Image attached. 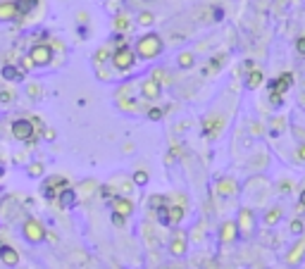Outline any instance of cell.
Instances as JSON below:
<instances>
[{"instance_id": "10", "label": "cell", "mask_w": 305, "mask_h": 269, "mask_svg": "<svg viewBox=\"0 0 305 269\" xmlns=\"http://www.w3.org/2000/svg\"><path fill=\"white\" fill-rule=\"evenodd\" d=\"M57 203L62 210H74L76 203H79V195H76L74 188H62L60 193H57Z\"/></svg>"}, {"instance_id": "12", "label": "cell", "mask_w": 305, "mask_h": 269, "mask_svg": "<svg viewBox=\"0 0 305 269\" xmlns=\"http://www.w3.org/2000/svg\"><path fill=\"white\" fill-rule=\"evenodd\" d=\"M0 260H2L7 267H14V265H19V253L10 246H0Z\"/></svg>"}, {"instance_id": "15", "label": "cell", "mask_w": 305, "mask_h": 269, "mask_svg": "<svg viewBox=\"0 0 305 269\" xmlns=\"http://www.w3.org/2000/svg\"><path fill=\"white\" fill-rule=\"evenodd\" d=\"M143 96L148 98V100H155V98L160 96V84H157L155 79H148V81L143 84Z\"/></svg>"}, {"instance_id": "25", "label": "cell", "mask_w": 305, "mask_h": 269, "mask_svg": "<svg viewBox=\"0 0 305 269\" xmlns=\"http://www.w3.org/2000/svg\"><path fill=\"white\" fill-rule=\"evenodd\" d=\"M291 231H294V234H303V222H301V219H294V222H291Z\"/></svg>"}, {"instance_id": "27", "label": "cell", "mask_w": 305, "mask_h": 269, "mask_svg": "<svg viewBox=\"0 0 305 269\" xmlns=\"http://www.w3.org/2000/svg\"><path fill=\"white\" fill-rule=\"evenodd\" d=\"M148 117H151V119H160V117H162V110H157V108L148 110Z\"/></svg>"}, {"instance_id": "17", "label": "cell", "mask_w": 305, "mask_h": 269, "mask_svg": "<svg viewBox=\"0 0 305 269\" xmlns=\"http://www.w3.org/2000/svg\"><path fill=\"white\" fill-rule=\"evenodd\" d=\"M217 191H219V195H234L236 193V183L231 181V179H222L217 183Z\"/></svg>"}, {"instance_id": "13", "label": "cell", "mask_w": 305, "mask_h": 269, "mask_svg": "<svg viewBox=\"0 0 305 269\" xmlns=\"http://www.w3.org/2000/svg\"><path fill=\"white\" fill-rule=\"evenodd\" d=\"M239 234H243V236H248L253 231V212L251 210H241V217H239Z\"/></svg>"}, {"instance_id": "1", "label": "cell", "mask_w": 305, "mask_h": 269, "mask_svg": "<svg viewBox=\"0 0 305 269\" xmlns=\"http://www.w3.org/2000/svg\"><path fill=\"white\" fill-rule=\"evenodd\" d=\"M136 53L141 55V57H155V55L162 53V41H160V36H155V33H146L139 45H136Z\"/></svg>"}, {"instance_id": "21", "label": "cell", "mask_w": 305, "mask_h": 269, "mask_svg": "<svg viewBox=\"0 0 305 269\" xmlns=\"http://www.w3.org/2000/svg\"><path fill=\"white\" fill-rule=\"evenodd\" d=\"M262 84V72L260 69H253L251 76H248V88H258Z\"/></svg>"}, {"instance_id": "8", "label": "cell", "mask_w": 305, "mask_h": 269, "mask_svg": "<svg viewBox=\"0 0 305 269\" xmlns=\"http://www.w3.org/2000/svg\"><path fill=\"white\" fill-rule=\"evenodd\" d=\"M134 212V203H131L129 198H120V195H115L112 198V215H117V217H127Z\"/></svg>"}, {"instance_id": "20", "label": "cell", "mask_w": 305, "mask_h": 269, "mask_svg": "<svg viewBox=\"0 0 305 269\" xmlns=\"http://www.w3.org/2000/svg\"><path fill=\"white\" fill-rule=\"evenodd\" d=\"M2 76H5L7 81H17V79H22V72H19L17 67L7 65V67H5V69H2Z\"/></svg>"}, {"instance_id": "11", "label": "cell", "mask_w": 305, "mask_h": 269, "mask_svg": "<svg viewBox=\"0 0 305 269\" xmlns=\"http://www.w3.org/2000/svg\"><path fill=\"white\" fill-rule=\"evenodd\" d=\"M236 236H239V226H236V222H224L222 229H219V241H222V243H231Z\"/></svg>"}, {"instance_id": "6", "label": "cell", "mask_w": 305, "mask_h": 269, "mask_svg": "<svg viewBox=\"0 0 305 269\" xmlns=\"http://www.w3.org/2000/svg\"><path fill=\"white\" fill-rule=\"evenodd\" d=\"M55 188H67L65 176H50V179H45V183H43V198L45 200H55V198H57V191H55Z\"/></svg>"}, {"instance_id": "24", "label": "cell", "mask_w": 305, "mask_h": 269, "mask_svg": "<svg viewBox=\"0 0 305 269\" xmlns=\"http://www.w3.org/2000/svg\"><path fill=\"white\" fill-rule=\"evenodd\" d=\"M134 183H136V186H146V183H148V174H146V172H136V174H134Z\"/></svg>"}, {"instance_id": "5", "label": "cell", "mask_w": 305, "mask_h": 269, "mask_svg": "<svg viewBox=\"0 0 305 269\" xmlns=\"http://www.w3.org/2000/svg\"><path fill=\"white\" fill-rule=\"evenodd\" d=\"M12 136L17 140H31L33 138V124L29 119H17L12 124Z\"/></svg>"}, {"instance_id": "22", "label": "cell", "mask_w": 305, "mask_h": 269, "mask_svg": "<svg viewBox=\"0 0 305 269\" xmlns=\"http://www.w3.org/2000/svg\"><path fill=\"white\" fill-rule=\"evenodd\" d=\"M279 219H282V210H279V207H277V210H270V212L265 215V222H267V224H277Z\"/></svg>"}, {"instance_id": "4", "label": "cell", "mask_w": 305, "mask_h": 269, "mask_svg": "<svg viewBox=\"0 0 305 269\" xmlns=\"http://www.w3.org/2000/svg\"><path fill=\"white\" fill-rule=\"evenodd\" d=\"M22 234H24V238L29 241V243H41L45 238V229L36 219H26L24 222V229H22Z\"/></svg>"}, {"instance_id": "29", "label": "cell", "mask_w": 305, "mask_h": 269, "mask_svg": "<svg viewBox=\"0 0 305 269\" xmlns=\"http://www.w3.org/2000/svg\"><path fill=\"white\" fill-rule=\"evenodd\" d=\"M296 45H298V53L305 55V36H303V38H298V43H296Z\"/></svg>"}, {"instance_id": "23", "label": "cell", "mask_w": 305, "mask_h": 269, "mask_svg": "<svg viewBox=\"0 0 305 269\" xmlns=\"http://www.w3.org/2000/svg\"><path fill=\"white\" fill-rule=\"evenodd\" d=\"M41 174H43V164H41V162H33V164H29V176H33V179H36V176H41Z\"/></svg>"}, {"instance_id": "32", "label": "cell", "mask_w": 305, "mask_h": 269, "mask_svg": "<svg viewBox=\"0 0 305 269\" xmlns=\"http://www.w3.org/2000/svg\"><path fill=\"white\" fill-rule=\"evenodd\" d=\"M301 205H303V207H305V191H303V193H301Z\"/></svg>"}, {"instance_id": "19", "label": "cell", "mask_w": 305, "mask_h": 269, "mask_svg": "<svg viewBox=\"0 0 305 269\" xmlns=\"http://www.w3.org/2000/svg\"><path fill=\"white\" fill-rule=\"evenodd\" d=\"M14 5H17V12L24 14V12H31L33 7H38V0H17Z\"/></svg>"}, {"instance_id": "3", "label": "cell", "mask_w": 305, "mask_h": 269, "mask_svg": "<svg viewBox=\"0 0 305 269\" xmlns=\"http://www.w3.org/2000/svg\"><path fill=\"white\" fill-rule=\"evenodd\" d=\"M291 81H294V74H291V72H286V74H282L279 79H274L272 84H270V88H272V103H274V105H282V93L291 86Z\"/></svg>"}, {"instance_id": "31", "label": "cell", "mask_w": 305, "mask_h": 269, "mask_svg": "<svg viewBox=\"0 0 305 269\" xmlns=\"http://www.w3.org/2000/svg\"><path fill=\"white\" fill-rule=\"evenodd\" d=\"M298 160H305V145H301V148H298Z\"/></svg>"}, {"instance_id": "26", "label": "cell", "mask_w": 305, "mask_h": 269, "mask_svg": "<svg viewBox=\"0 0 305 269\" xmlns=\"http://www.w3.org/2000/svg\"><path fill=\"white\" fill-rule=\"evenodd\" d=\"M179 62H181V67H191V62H193V55L184 53L181 57H179Z\"/></svg>"}, {"instance_id": "7", "label": "cell", "mask_w": 305, "mask_h": 269, "mask_svg": "<svg viewBox=\"0 0 305 269\" xmlns=\"http://www.w3.org/2000/svg\"><path fill=\"white\" fill-rule=\"evenodd\" d=\"M50 57H53V50L48 48V45H36L31 50V55H29V62L31 65H38V67H43L50 62Z\"/></svg>"}, {"instance_id": "18", "label": "cell", "mask_w": 305, "mask_h": 269, "mask_svg": "<svg viewBox=\"0 0 305 269\" xmlns=\"http://www.w3.org/2000/svg\"><path fill=\"white\" fill-rule=\"evenodd\" d=\"M303 253H305V241H301L298 246L289 253V258H286V262L289 265H296V262H301V258H303Z\"/></svg>"}, {"instance_id": "2", "label": "cell", "mask_w": 305, "mask_h": 269, "mask_svg": "<svg viewBox=\"0 0 305 269\" xmlns=\"http://www.w3.org/2000/svg\"><path fill=\"white\" fill-rule=\"evenodd\" d=\"M134 62H136V53L131 50L129 45H120L112 53V67H117V69H129Z\"/></svg>"}, {"instance_id": "16", "label": "cell", "mask_w": 305, "mask_h": 269, "mask_svg": "<svg viewBox=\"0 0 305 269\" xmlns=\"http://www.w3.org/2000/svg\"><path fill=\"white\" fill-rule=\"evenodd\" d=\"M19 12H17V5L14 2H2L0 5V19L2 22H7V19H14Z\"/></svg>"}, {"instance_id": "9", "label": "cell", "mask_w": 305, "mask_h": 269, "mask_svg": "<svg viewBox=\"0 0 305 269\" xmlns=\"http://www.w3.org/2000/svg\"><path fill=\"white\" fill-rule=\"evenodd\" d=\"M186 246H188V236H186L184 231H176L172 241H169V253L174 255V258H181L186 253Z\"/></svg>"}, {"instance_id": "30", "label": "cell", "mask_w": 305, "mask_h": 269, "mask_svg": "<svg viewBox=\"0 0 305 269\" xmlns=\"http://www.w3.org/2000/svg\"><path fill=\"white\" fill-rule=\"evenodd\" d=\"M112 222L117 226H124V217H117V215H112Z\"/></svg>"}, {"instance_id": "28", "label": "cell", "mask_w": 305, "mask_h": 269, "mask_svg": "<svg viewBox=\"0 0 305 269\" xmlns=\"http://www.w3.org/2000/svg\"><path fill=\"white\" fill-rule=\"evenodd\" d=\"M10 100H12L10 91H2V93H0V103H10Z\"/></svg>"}, {"instance_id": "14", "label": "cell", "mask_w": 305, "mask_h": 269, "mask_svg": "<svg viewBox=\"0 0 305 269\" xmlns=\"http://www.w3.org/2000/svg\"><path fill=\"white\" fill-rule=\"evenodd\" d=\"M184 219V207L181 205H169L167 210V226H176Z\"/></svg>"}]
</instances>
